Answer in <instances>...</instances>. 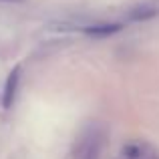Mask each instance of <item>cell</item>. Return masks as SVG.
Returning a JSON list of instances; mask_svg holds the SVG:
<instances>
[{
    "instance_id": "obj_6",
    "label": "cell",
    "mask_w": 159,
    "mask_h": 159,
    "mask_svg": "<svg viewBox=\"0 0 159 159\" xmlns=\"http://www.w3.org/2000/svg\"><path fill=\"white\" fill-rule=\"evenodd\" d=\"M6 2H22V0H6Z\"/></svg>"
},
{
    "instance_id": "obj_5",
    "label": "cell",
    "mask_w": 159,
    "mask_h": 159,
    "mask_svg": "<svg viewBox=\"0 0 159 159\" xmlns=\"http://www.w3.org/2000/svg\"><path fill=\"white\" fill-rule=\"evenodd\" d=\"M123 157L125 159H143V147L139 143H129L123 147Z\"/></svg>"
},
{
    "instance_id": "obj_4",
    "label": "cell",
    "mask_w": 159,
    "mask_h": 159,
    "mask_svg": "<svg viewBox=\"0 0 159 159\" xmlns=\"http://www.w3.org/2000/svg\"><path fill=\"white\" fill-rule=\"evenodd\" d=\"M153 16H157V10L151 6H139L129 12V20H149Z\"/></svg>"
},
{
    "instance_id": "obj_1",
    "label": "cell",
    "mask_w": 159,
    "mask_h": 159,
    "mask_svg": "<svg viewBox=\"0 0 159 159\" xmlns=\"http://www.w3.org/2000/svg\"><path fill=\"white\" fill-rule=\"evenodd\" d=\"M103 147V137L99 131H89L77 145V159H99Z\"/></svg>"
},
{
    "instance_id": "obj_2",
    "label": "cell",
    "mask_w": 159,
    "mask_h": 159,
    "mask_svg": "<svg viewBox=\"0 0 159 159\" xmlns=\"http://www.w3.org/2000/svg\"><path fill=\"white\" fill-rule=\"evenodd\" d=\"M18 83H20V66H14L8 75L6 83H4V93H2V105L4 109H10L14 103L16 91H18Z\"/></svg>"
},
{
    "instance_id": "obj_3",
    "label": "cell",
    "mask_w": 159,
    "mask_h": 159,
    "mask_svg": "<svg viewBox=\"0 0 159 159\" xmlns=\"http://www.w3.org/2000/svg\"><path fill=\"white\" fill-rule=\"evenodd\" d=\"M123 28V24L119 22H113V24H95V26H87L83 30L91 36H109V34H115Z\"/></svg>"
}]
</instances>
